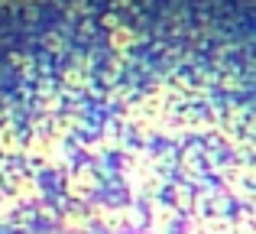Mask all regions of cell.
<instances>
[{"label":"cell","instance_id":"7a4b0ae2","mask_svg":"<svg viewBox=\"0 0 256 234\" xmlns=\"http://www.w3.org/2000/svg\"><path fill=\"white\" fill-rule=\"evenodd\" d=\"M130 43H133V33L130 30H114V36H110V46H114V49H126Z\"/></svg>","mask_w":256,"mask_h":234},{"label":"cell","instance_id":"6da1fadb","mask_svg":"<svg viewBox=\"0 0 256 234\" xmlns=\"http://www.w3.org/2000/svg\"><path fill=\"white\" fill-rule=\"evenodd\" d=\"M150 98L0 130V234H256V143Z\"/></svg>","mask_w":256,"mask_h":234}]
</instances>
